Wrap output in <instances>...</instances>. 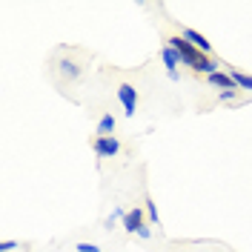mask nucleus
<instances>
[{
    "instance_id": "obj_1",
    "label": "nucleus",
    "mask_w": 252,
    "mask_h": 252,
    "mask_svg": "<svg viewBox=\"0 0 252 252\" xmlns=\"http://www.w3.org/2000/svg\"><path fill=\"white\" fill-rule=\"evenodd\" d=\"M118 100H121V106H124V115L126 118H135V112H138V89L132 86V83H121L118 86Z\"/></svg>"
},
{
    "instance_id": "obj_7",
    "label": "nucleus",
    "mask_w": 252,
    "mask_h": 252,
    "mask_svg": "<svg viewBox=\"0 0 252 252\" xmlns=\"http://www.w3.org/2000/svg\"><path fill=\"white\" fill-rule=\"evenodd\" d=\"M115 126H118V121H115V115L112 112H103L100 115V121H97V138H112V132H115Z\"/></svg>"
},
{
    "instance_id": "obj_4",
    "label": "nucleus",
    "mask_w": 252,
    "mask_h": 252,
    "mask_svg": "<svg viewBox=\"0 0 252 252\" xmlns=\"http://www.w3.org/2000/svg\"><path fill=\"white\" fill-rule=\"evenodd\" d=\"M143 223V206H135V209H129L124 218V232H129V235H138V229H141Z\"/></svg>"
},
{
    "instance_id": "obj_3",
    "label": "nucleus",
    "mask_w": 252,
    "mask_h": 252,
    "mask_svg": "<svg viewBox=\"0 0 252 252\" xmlns=\"http://www.w3.org/2000/svg\"><path fill=\"white\" fill-rule=\"evenodd\" d=\"M181 37H187V40H189L195 49H198V52H204V55H209V58H212V43L206 40L201 32L189 29V26H181Z\"/></svg>"
},
{
    "instance_id": "obj_5",
    "label": "nucleus",
    "mask_w": 252,
    "mask_h": 252,
    "mask_svg": "<svg viewBox=\"0 0 252 252\" xmlns=\"http://www.w3.org/2000/svg\"><path fill=\"white\" fill-rule=\"evenodd\" d=\"M58 72H61L63 80H78L83 72H86V66H80V63L75 61H61L58 63Z\"/></svg>"
},
{
    "instance_id": "obj_15",
    "label": "nucleus",
    "mask_w": 252,
    "mask_h": 252,
    "mask_svg": "<svg viewBox=\"0 0 252 252\" xmlns=\"http://www.w3.org/2000/svg\"><path fill=\"white\" fill-rule=\"evenodd\" d=\"M166 78L172 80V83H178V80H181V72H166Z\"/></svg>"
},
{
    "instance_id": "obj_9",
    "label": "nucleus",
    "mask_w": 252,
    "mask_h": 252,
    "mask_svg": "<svg viewBox=\"0 0 252 252\" xmlns=\"http://www.w3.org/2000/svg\"><path fill=\"white\" fill-rule=\"evenodd\" d=\"M226 72L232 75V80H235V86L241 89V92H252V75L241 72V69H226Z\"/></svg>"
},
{
    "instance_id": "obj_12",
    "label": "nucleus",
    "mask_w": 252,
    "mask_h": 252,
    "mask_svg": "<svg viewBox=\"0 0 252 252\" xmlns=\"http://www.w3.org/2000/svg\"><path fill=\"white\" fill-rule=\"evenodd\" d=\"M138 238H143V241H149V238H152V223H149V220H143V223H141Z\"/></svg>"
},
{
    "instance_id": "obj_13",
    "label": "nucleus",
    "mask_w": 252,
    "mask_h": 252,
    "mask_svg": "<svg viewBox=\"0 0 252 252\" xmlns=\"http://www.w3.org/2000/svg\"><path fill=\"white\" fill-rule=\"evenodd\" d=\"M75 252H100V247H97V244H86V241H80L78 247H75Z\"/></svg>"
},
{
    "instance_id": "obj_8",
    "label": "nucleus",
    "mask_w": 252,
    "mask_h": 252,
    "mask_svg": "<svg viewBox=\"0 0 252 252\" xmlns=\"http://www.w3.org/2000/svg\"><path fill=\"white\" fill-rule=\"evenodd\" d=\"M160 61H163V66H166V72H178V66H181V55L175 52L172 46H160Z\"/></svg>"
},
{
    "instance_id": "obj_10",
    "label": "nucleus",
    "mask_w": 252,
    "mask_h": 252,
    "mask_svg": "<svg viewBox=\"0 0 252 252\" xmlns=\"http://www.w3.org/2000/svg\"><path fill=\"white\" fill-rule=\"evenodd\" d=\"M220 103H229V106H238L241 103V89H226V92H218Z\"/></svg>"
},
{
    "instance_id": "obj_6",
    "label": "nucleus",
    "mask_w": 252,
    "mask_h": 252,
    "mask_svg": "<svg viewBox=\"0 0 252 252\" xmlns=\"http://www.w3.org/2000/svg\"><path fill=\"white\" fill-rule=\"evenodd\" d=\"M206 83H209V86H215V89H220V92H226V89H238L229 72H215V75H209V78H206Z\"/></svg>"
},
{
    "instance_id": "obj_11",
    "label": "nucleus",
    "mask_w": 252,
    "mask_h": 252,
    "mask_svg": "<svg viewBox=\"0 0 252 252\" xmlns=\"http://www.w3.org/2000/svg\"><path fill=\"white\" fill-rule=\"evenodd\" d=\"M143 209H146V215H149V223H152V226H160V218H158V209H155V204H152V198L143 201Z\"/></svg>"
},
{
    "instance_id": "obj_2",
    "label": "nucleus",
    "mask_w": 252,
    "mask_h": 252,
    "mask_svg": "<svg viewBox=\"0 0 252 252\" xmlns=\"http://www.w3.org/2000/svg\"><path fill=\"white\" fill-rule=\"evenodd\" d=\"M92 152L97 158H115L118 152H121V141H118L115 135H112V138H97V135H94Z\"/></svg>"
},
{
    "instance_id": "obj_14",
    "label": "nucleus",
    "mask_w": 252,
    "mask_h": 252,
    "mask_svg": "<svg viewBox=\"0 0 252 252\" xmlns=\"http://www.w3.org/2000/svg\"><path fill=\"white\" fill-rule=\"evenodd\" d=\"M12 250H17L15 241H0V252H12Z\"/></svg>"
}]
</instances>
